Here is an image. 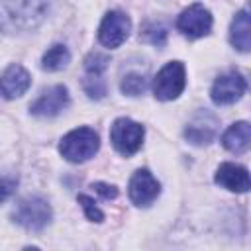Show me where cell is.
I'll list each match as a JSON object with an SVG mask.
<instances>
[{
	"instance_id": "obj_5",
	"label": "cell",
	"mask_w": 251,
	"mask_h": 251,
	"mask_svg": "<svg viewBox=\"0 0 251 251\" xmlns=\"http://www.w3.org/2000/svg\"><path fill=\"white\" fill-rule=\"evenodd\" d=\"M143 126L129 120V118H118L114 124H112V129H110V139H112V145L122 153V155H133L141 143H143Z\"/></svg>"
},
{
	"instance_id": "obj_2",
	"label": "cell",
	"mask_w": 251,
	"mask_h": 251,
	"mask_svg": "<svg viewBox=\"0 0 251 251\" xmlns=\"http://www.w3.org/2000/svg\"><path fill=\"white\" fill-rule=\"evenodd\" d=\"M100 147V139L98 133L90 127H76L73 131H69L59 145L61 155L71 161V163H82L90 157H94V153Z\"/></svg>"
},
{
	"instance_id": "obj_7",
	"label": "cell",
	"mask_w": 251,
	"mask_h": 251,
	"mask_svg": "<svg viewBox=\"0 0 251 251\" xmlns=\"http://www.w3.org/2000/svg\"><path fill=\"white\" fill-rule=\"evenodd\" d=\"M176 27L190 39L202 37L212 29V16L202 4H192L180 12L176 20Z\"/></svg>"
},
{
	"instance_id": "obj_10",
	"label": "cell",
	"mask_w": 251,
	"mask_h": 251,
	"mask_svg": "<svg viewBox=\"0 0 251 251\" xmlns=\"http://www.w3.org/2000/svg\"><path fill=\"white\" fill-rule=\"evenodd\" d=\"M159 190L161 186L157 178L147 169L135 171L133 176L129 178V198L135 206H149L159 196Z\"/></svg>"
},
{
	"instance_id": "obj_14",
	"label": "cell",
	"mask_w": 251,
	"mask_h": 251,
	"mask_svg": "<svg viewBox=\"0 0 251 251\" xmlns=\"http://www.w3.org/2000/svg\"><path fill=\"white\" fill-rule=\"evenodd\" d=\"M229 41L237 51H241V53L249 51V47H251V24H249L247 8H243L241 12L235 14L231 27H229Z\"/></svg>"
},
{
	"instance_id": "obj_9",
	"label": "cell",
	"mask_w": 251,
	"mask_h": 251,
	"mask_svg": "<svg viewBox=\"0 0 251 251\" xmlns=\"http://www.w3.org/2000/svg\"><path fill=\"white\" fill-rule=\"evenodd\" d=\"M245 88H247L245 78L239 73L229 71V73H226V75L216 78V82L212 86V100L216 104H220V106L233 104L243 96Z\"/></svg>"
},
{
	"instance_id": "obj_17",
	"label": "cell",
	"mask_w": 251,
	"mask_h": 251,
	"mask_svg": "<svg viewBox=\"0 0 251 251\" xmlns=\"http://www.w3.org/2000/svg\"><path fill=\"white\" fill-rule=\"evenodd\" d=\"M147 86V80L143 75H137V73H129L124 76L122 80V92L124 94H129V96H137L145 90Z\"/></svg>"
},
{
	"instance_id": "obj_16",
	"label": "cell",
	"mask_w": 251,
	"mask_h": 251,
	"mask_svg": "<svg viewBox=\"0 0 251 251\" xmlns=\"http://www.w3.org/2000/svg\"><path fill=\"white\" fill-rule=\"evenodd\" d=\"M69 61H71L69 49L65 45H59L57 43V45H53V47H49L45 51L41 65H43L45 71H61V69H65L69 65Z\"/></svg>"
},
{
	"instance_id": "obj_13",
	"label": "cell",
	"mask_w": 251,
	"mask_h": 251,
	"mask_svg": "<svg viewBox=\"0 0 251 251\" xmlns=\"http://www.w3.org/2000/svg\"><path fill=\"white\" fill-rule=\"evenodd\" d=\"M216 182L231 192H247L249 190V173L247 169L233 165V163H224L220 165L216 173Z\"/></svg>"
},
{
	"instance_id": "obj_19",
	"label": "cell",
	"mask_w": 251,
	"mask_h": 251,
	"mask_svg": "<svg viewBox=\"0 0 251 251\" xmlns=\"http://www.w3.org/2000/svg\"><path fill=\"white\" fill-rule=\"evenodd\" d=\"M18 178L12 175H0V204L10 198V194L16 190Z\"/></svg>"
},
{
	"instance_id": "obj_6",
	"label": "cell",
	"mask_w": 251,
	"mask_h": 251,
	"mask_svg": "<svg viewBox=\"0 0 251 251\" xmlns=\"http://www.w3.org/2000/svg\"><path fill=\"white\" fill-rule=\"evenodd\" d=\"M129 29H131V22L124 12H108L100 24L98 39L104 47L116 49L127 39Z\"/></svg>"
},
{
	"instance_id": "obj_12",
	"label": "cell",
	"mask_w": 251,
	"mask_h": 251,
	"mask_svg": "<svg viewBox=\"0 0 251 251\" xmlns=\"http://www.w3.org/2000/svg\"><path fill=\"white\" fill-rule=\"evenodd\" d=\"M31 84L29 73L22 65H10L2 75H0V92L6 98H20Z\"/></svg>"
},
{
	"instance_id": "obj_4",
	"label": "cell",
	"mask_w": 251,
	"mask_h": 251,
	"mask_svg": "<svg viewBox=\"0 0 251 251\" xmlns=\"http://www.w3.org/2000/svg\"><path fill=\"white\" fill-rule=\"evenodd\" d=\"M186 84V75H184V67L178 61H171L167 63L155 76L153 80V92L157 100H173L176 98Z\"/></svg>"
},
{
	"instance_id": "obj_11",
	"label": "cell",
	"mask_w": 251,
	"mask_h": 251,
	"mask_svg": "<svg viewBox=\"0 0 251 251\" xmlns=\"http://www.w3.org/2000/svg\"><path fill=\"white\" fill-rule=\"evenodd\" d=\"M218 131V120L208 110H200L184 129V135L194 145H206L216 137Z\"/></svg>"
},
{
	"instance_id": "obj_20",
	"label": "cell",
	"mask_w": 251,
	"mask_h": 251,
	"mask_svg": "<svg viewBox=\"0 0 251 251\" xmlns=\"http://www.w3.org/2000/svg\"><path fill=\"white\" fill-rule=\"evenodd\" d=\"M94 190H96L102 198H106V200H110V198H116V196H118V188H116V186H112V184L96 182V184H94Z\"/></svg>"
},
{
	"instance_id": "obj_1",
	"label": "cell",
	"mask_w": 251,
	"mask_h": 251,
	"mask_svg": "<svg viewBox=\"0 0 251 251\" xmlns=\"http://www.w3.org/2000/svg\"><path fill=\"white\" fill-rule=\"evenodd\" d=\"M45 6V0H0V31L33 29L41 22Z\"/></svg>"
},
{
	"instance_id": "obj_8",
	"label": "cell",
	"mask_w": 251,
	"mask_h": 251,
	"mask_svg": "<svg viewBox=\"0 0 251 251\" xmlns=\"http://www.w3.org/2000/svg\"><path fill=\"white\" fill-rule=\"evenodd\" d=\"M69 106V90L63 84H55L39 94V98L29 106L33 116L39 118H53L61 114Z\"/></svg>"
},
{
	"instance_id": "obj_3",
	"label": "cell",
	"mask_w": 251,
	"mask_h": 251,
	"mask_svg": "<svg viewBox=\"0 0 251 251\" xmlns=\"http://www.w3.org/2000/svg\"><path fill=\"white\" fill-rule=\"evenodd\" d=\"M51 220V208L49 204L39 196H29L18 202L14 210V222L29 231L43 229Z\"/></svg>"
},
{
	"instance_id": "obj_15",
	"label": "cell",
	"mask_w": 251,
	"mask_h": 251,
	"mask_svg": "<svg viewBox=\"0 0 251 251\" xmlns=\"http://www.w3.org/2000/svg\"><path fill=\"white\" fill-rule=\"evenodd\" d=\"M249 141H251V129H249V124L247 122H237V124L229 126L227 131L222 137L224 147L227 151H231V153H243V151H247Z\"/></svg>"
},
{
	"instance_id": "obj_18",
	"label": "cell",
	"mask_w": 251,
	"mask_h": 251,
	"mask_svg": "<svg viewBox=\"0 0 251 251\" xmlns=\"http://www.w3.org/2000/svg\"><path fill=\"white\" fill-rule=\"evenodd\" d=\"M78 202H80V206L84 208V214H86L88 220H92V222H102V220H104V214L98 210L96 202H94L90 196L80 194V196H78Z\"/></svg>"
}]
</instances>
